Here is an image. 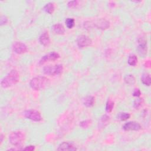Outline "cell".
Masks as SVG:
<instances>
[{"mask_svg":"<svg viewBox=\"0 0 151 151\" xmlns=\"http://www.w3.org/2000/svg\"><path fill=\"white\" fill-rule=\"evenodd\" d=\"M24 114L27 119L34 122H40L42 119L40 113L35 110L29 109L25 110L24 113Z\"/></svg>","mask_w":151,"mask_h":151,"instance_id":"cell-6","label":"cell"},{"mask_svg":"<svg viewBox=\"0 0 151 151\" xmlns=\"http://www.w3.org/2000/svg\"><path fill=\"white\" fill-rule=\"evenodd\" d=\"M94 101H95V99L93 96H87L84 98L83 102V104L85 106L87 107H90L94 105Z\"/></svg>","mask_w":151,"mask_h":151,"instance_id":"cell-15","label":"cell"},{"mask_svg":"<svg viewBox=\"0 0 151 151\" xmlns=\"http://www.w3.org/2000/svg\"><path fill=\"white\" fill-rule=\"evenodd\" d=\"M58 150H76L77 148L72 143L67 142H64L60 144L57 148Z\"/></svg>","mask_w":151,"mask_h":151,"instance_id":"cell-12","label":"cell"},{"mask_svg":"<svg viewBox=\"0 0 151 151\" xmlns=\"http://www.w3.org/2000/svg\"><path fill=\"white\" fill-rule=\"evenodd\" d=\"M130 117V115L128 113H125V112H122L119 113L117 115V119L122 120V121H125L129 119Z\"/></svg>","mask_w":151,"mask_h":151,"instance_id":"cell-21","label":"cell"},{"mask_svg":"<svg viewBox=\"0 0 151 151\" xmlns=\"http://www.w3.org/2000/svg\"><path fill=\"white\" fill-rule=\"evenodd\" d=\"M143 102V99L141 98H137L134 101V104H133V106L135 109H138L139 107H140L142 104Z\"/></svg>","mask_w":151,"mask_h":151,"instance_id":"cell-25","label":"cell"},{"mask_svg":"<svg viewBox=\"0 0 151 151\" xmlns=\"http://www.w3.org/2000/svg\"><path fill=\"white\" fill-rule=\"evenodd\" d=\"M109 120H110V117L108 116H107V115L103 116L101 117V119L99 122V126L100 127L103 128L108 124Z\"/></svg>","mask_w":151,"mask_h":151,"instance_id":"cell-18","label":"cell"},{"mask_svg":"<svg viewBox=\"0 0 151 151\" xmlns=\"http://www.w3.org/2000/svg\"><path fill=\"white\" fill-rule=\"evenodd\" d=\"M84 27L87 29L95 27L99 29L104 30L110 27V22L104 18H99L93 21L85 22Z\"/></svg>","mask_w":151,"mask_h":151,"instance_id":"cell-2","label":"cell"},{"mask_svg":"<svg viewBox=\"0 0 151 151\" xmlns=\"http://www.w3.org/2000/svg\"><path fill=\"white\" fill-rule=\"evenodd\" d=\"M63 67L61 64L47 65L43 68L44 73L49 76H56L60 74L63 72Z\"/></svg>","mask_w":151,"mask_h":151,"instance_id":"cell-5","label":"cell"},{"mask_svg":"<svg viewBox=\"0 0 151 151\" xmlns=\"http://www.w3.org/2000/svg\"><path fill=\"white\" fill-rule=\"evenodd\" d=\"M39 41L41 44L47 47L50 44V38L48 32H44L39 37Z\"/></svg>","mask_w":151,"mask_h":151,"instance_id":"cell-13","label":"cell"},{"mask_svg":"<svg viewBox=\"0 0 151 151\" xmlns=\"http://www.w3.org/2000/svg\"><path fill=\"white\" fill-rule=\"evenodd\" d=\"M13 50L18 54L25 53L27 51V47L25 44L21 42H15L13 44Z\"/></svg>","mask_w":151,"mask_h":151,"instance_id":"cell-11","label":"cell"},{"mask_svg":"<svg viewBox=\"0 0 151 151\" xmlns=\"http://www.w3.org/2000/svg\"><path fill=\"white\" fill-rule=\"evenodd\" d=\"M49 84V79L44 76H38L31 79L29 83L30 87L35 90H40L45 88Z\"/></svg>","mask_w":151,"mask_h":151,"instance_id":"cell-3","label":"cell"},{"mask_svg":"<svg viewBox=\"0 0 151 151\" xmlns=\"http://www.w3.org/2000/svg\"><path fill=\"white\" fill-rule=\"evenodd\" d=\"M127 62H128V64L130 65H132V66L136 65L137 63V56L134 54L130 55L129 56Z\"/></svg>","mask_w":151,"mask_h":151,"instance_id":"cell-20","label":"cell"},{"mask_svg":"<svg viewBox=\"0 0 151 151\" xmlns=\"http://www.w3.org/2000/svg\"><path fill=\"white\" fill-rule=\"evenodd\" d=\"M141 81L146 86H149L151 83V78L150 74L148 73H143L141 77Z\"/></svg>","mask_w":151,"mask_h":151,"instance_id":"cell-16","label":"cell"},{"mask_svg":"<svg viewBox=\"0 0 151 151\" xmlns=\"http://www.w3.org/2000/svg\"><path fill=\"white\" fill-rule=\"evenodd\" d=\"M91 123V120H86L81 122L80 123V126L83 129L87 128Z\"/></svg>","mask_w":151,"mask_h":151,"instance_id":"cell-24","label":"cell"},{"mask_svg":"<svg viewBox=\"0 0 151 151\" xmlns=\"http://www.w3.org/2000/svg\"><path fill=\"white\" fill-rule=\"evenodd\" d=\"M139 45L137 47V50L139 54L142 56H145L147 53V41L143 38H140L138 40Z\"/></svg>","mask_w":151,"mask_h":151,"instance_id":"cell-9","label":"cell"},{"mask_svg":"<svg viewBox=\"0 0 151 151\" xmlns=\"http://www.w3.org/2000/svg\"><path fill=\"white\" fill-rule=\"evenodd\" d=\"M60 58V55L55 52H51L44 55L40 60L39 64L42 65L49 61H55Z\"/></svg>","mask_w":151,"mask_h":151,"instance_id":"cell-8","label":"cell"},{"mask_svg":"<svg viewBox=\"0 0 151 151\" xmlns=\"http://www.w3.org/2000/svg\"><path fill=\"white\" fill-rule=\"evenodd\" d=\"M8 21V18L5 16H2L1 18V25L5 24Z\"/></svg>","mask_w":151,"mask_h":151,"instance_id":"cell-27","label":"cell"},{"mask_svg":"<svg viewBox=\"0 0 151 151\" xmlns=\"http://www.w3.org/2000/svg\"><path fill=\"white\" fill-rule=\"evenodd\" d=\"M25 139V135L20 131H14L10 133L9 140L10 143L16 146H20Z\"/></svg>","mask_w":151,"mask_h":151,"instance_id":"cell-4","label":"cell"},{"mask_svg":"<svg viewBox=\"0 0 151 151\" xmlns=\"http://www.w3.org/2000/svg\"><path fill=\"white\" fill-rule=\"evenodd\" d=\"M114 107V102L111 100H108L106 105V110L107 112L110 113L112 111Z\"/></svg>","mask_w":151,"mask_h":151,"instance_id":"cell-23","label":"cell"},{"mask_svg":"<svg viewBox=\"0 0 151 151\" xmlns=\"http://www.w3.org/2000/svg\"><path fill=\"white\" fill-rule=\"evenodd\" d=\"M142 128L140 124L136 122H129L127 123H126L123 126V129L126 131H129V130H134V131H138L140 130Z\"/></svg>","mask_w":151,"mask_h":151,"instance_id":"cell-10","label":"cell"},{"mask_svg":"<svg viewBox=\"0 0 151 151\" xmlns=\"http://www.w3.org/2000/svg\"><path fill=\"white\" fill-rule=\"evenodd\" d=\"M19 79V75L16 70H12L1 81V85L3 88H8L16 84Z\"/></svg>","mask_w":151,"mask_h":151,"instance_id":"cell-1","label":"cell"},{"mask_svg":"<svg viewBox=\"0 0 151 151\" xmlns=\"http://www.w3.org/2000/svg\"><path fill=\"white\" fill-rule=\"evenodd\" d=\"M52 31L55 34L63 35L65 32V28L61 24L58 23L52 25Z\"/></svg>","mask_w":151,"mask_h":151,"instance_id":"cell-14","label":"cell"},{"mask_svg":"<svg viewBox=\"0 0 151 151\" xmlns=\"http://www.w3.org/2000/svg\"><path fill=\"white\" fill-rule=\"evenodd\" d=\"M77 44L79 48H83L90 46L92 44V41L88 37L84 35H81L77 37Z\"/></svg>","mask_w":151,"mask_h":151,"instance_id":"cell-7","label":"cell"},{"mask_svg":"<svg viewBox=\"0 0 151 151\" xmlns=\"http://www.w3.org/2000/svg\"><path fill=\"white\" fill-rule=\"evenodd\" d=\"M140 91L139 89H135L133 92V96L135 97H139L140 96Z\"/></svg>","mask_w":151,"mask_h":151,"instance_id":"cell-28","label":"cell"},{"mask_svg":"<svg viewBox=\"0 0 151 151\" xmlns=\"http://www.w3.org/2000/svg\"><path fill=\"white\" fill-rule=\"evenodd\" d=\"M67 5L70 8H75L78 5V2L77 1H70V2H68Z\"/></svg>","mask_w":151,"mask_h":151,"instance_id":"cell-26","label":"cell"},{"mask_svg":"<svg viewBox=\"0 0 151 151\" xmlns=\"http://www.w3.org/2000/svg\"><path fill=\"white\" fill-rule=\"evenodd\" d=\"M124 82L128 85H133L136 82L135 77L132 74H127L124 77Z\"/></svg>","mask_w":151,"mask_h":151,"instance_id":"cell-17","label":"cell"},{"mask_svg":"<svg viewBox=\"0 0 151 151\" xmlns=\"http://www.w3.org/2000/svg\"><path fill=\"white\" fill-rule=\"evenodd\" d=\"M54 4L52 2H48L44 6L43 9L44 11L47 12L49 14H51L54 11Z\"/></svg>","mask_w":151,"mask_h":151,"instance_id":"cell-19","label":"cell"},{"mask_svg":"<svg viewBox=\"0 0 151 151\" xmlns=\"http://www.w3.org/2000/svg\"><path fill=\"white\" fill-rule=\"evenodd\" d=\"M34 149H35V146H32V145L28 146H27L26 147H25V148L23 149V150H30V151L34 150Z\"/></svg>","mask_w":151,"mask_h":151,"instance_id":"cell-29","label":"cell"},{"mask_svg":"<svg viewBox=\"0 0 151 151\" xmlns=\"http://www.w3.org/2000/svg\"><path fill=\"white\" fill-rule=\"evenodd\" d=\"M75 21L73 18H68L65 20V24L67 27L69 29H71L74 26Z\"/></svg>","mask_w":151,"mask_h":151,"instance_id":"cell-22","label":"cell"}]
</instances>
